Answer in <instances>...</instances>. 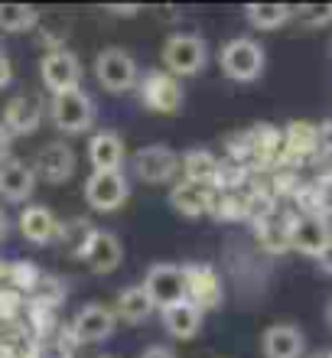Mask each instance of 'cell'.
Returning a JSON list of instances; mask_svg holds the SVG:
<instances>
[{
  "instance_id": "13",
  "label": "cell",
  "mask_w": 332,
  "mask_h": 358,
  "mask_svg": "<svg viewBox=\"0 0 332 358\" xmlns=\"http://www.w3.org/2000/svg\"><path fill=\"white\" fill-rule=\"evenodd\" d=\"M332 238V222L323 215H296L290 225V248L303 257H319L326 241Z\"/></svg>"
},
{
  "instance_id": "27",
  "label": "cell",
  "mask_w": 332,
  "mask_h": 358,
  "mask_svg": "<svg viewBox=\"0 0 332 358\" xmlns=\"http://www.w3.org/2000/svg\"><path fill=\"white\" fill-rule=\"evenodd\" d=\"M209 212L215 218H222V222H241V218H247L245 196L241 192H219V189H212Z\"/></svg>"
},
{
  "instance_id": "17",
  "label": "cell",
  "mask_w": 332,
  "mask_h": 358,
  "mask_svg": "<svg viewBox=\"0 0 332 358\" xmlns=\"http://www.w3.org/2000/svg\"><path fill=\"white\" fill-rule=\"evenodd\" d=\"M261 349H264V358H303L306 339L296 326H290V322H277V326H267L264 329V336H261Z\"/></svg>"
},
{
  "instance_id": "19",
  "label": "cell",
  "mask_w": 332,
  "mask_h": 358,
  "mask_svg": "<svg viewBox=\"0 0 332 358\" xmlns=\"http://www.w3.org/2000/svg\"><path fill=\"white\" fill-rule=\"evenodd\" d=\"M36 186V173L23 160L10 157L7 163H0V196L7 202H27Z\"/></svg>"
},
{
  "instance_id": "30",
  "label": "cell",
  "mask_w": 332,
  "mask_h": 358,
  "mask_svg": "<svg viewBox=\"0 0 332 358\" xmlns=\"http://www.w3.org/2000/svg\"><path fill=\"white\" fill-rule=\"evenodd\" d=\"M319 127V157H332V117H326Z\"/></svg>"
},
{
  "instance_id": "40",
  "label": "cell",
  "mask_w": 332,
  "mask_h": 358,
  "mask_svg": "<svg viewBox=\"0 0 332 358\" xmlns=\"http://www.w3.org/2000/svg\"><path fill=\"white\" fill-rule=\"evenodd\" d=\"M95 358H114V355H95Z\"/></svg>"
},
{
  "instance_id": "34",
  "label": "cell",
  "mask_w": 332,
  "mask_h": 358,
  "mask_svg": "<svg viewBox=\"0 0 332 358\" xmlns=\"http://www.w3.org/2000/svg\"><path fill=\"white\" fill-rule=\"evenodd\" d=\"M140 358H180L170 345H150V349H143Z\"/></svg>"
},
{
  "instance_id": "18",
  "label": "cell",
  "mask_w": 332,
  "mask_h": 358,
  "mask_svg": "<svg viewBox=\"0 0 332 358\" xmlns=\"http://www.w3.org/2000/svg\"><path fill=\"white\" fill-rule=\"evenodd\" d=\"M88 163L95 173H121L124 163V141L117 131H95L88 141Z\"/></svg>"
},
{
  "instance_id": "7",
  "label": "cell",
  "mask_w": 332,
  "mask_h": 358,
  "mask_svg": "<svg viewBox=\"0 0 332 358\" xmlns=\"http://www.w3.org/2000/svg\"><path fill=\"white\" fill-rule=\"evenodd\" d=\"M114 326H117V320H114L111 306H105V303H85L75 313L72 326H68V339H72L75 349L78 345H95V342L111 336Z\"/></svg>"
},
{
  "instance_id": "3",
  "label": "cell",
  "mask_w": 332,
  "mask_h": 358,
  "mask_svg": "<svg viewBox=\"0 0 332 358\" xmlns=\"http://www.w3.org/2000/svg\"><path fill=\"white\" fill-rule=\"evenodd\" d=\"M95 78L101 82V88L111 94H124L137 88V62L127 49L121 46H108L98 52L95 59Z\"/></svg>"
},
{
  "instance_id": "6",
  "label": "cell",
  "mask_w": 332,
  "mask_h": 358,
  "mask_svg": "<svg viewBox=\"0 0 332 358\" xmlns=\"http://www.w3.org/2000/svg\"><path fill=\"white\" fill-rule=\"evenodd\" d=\"M140 287L147 290V296H150L153 310H166L173 303L186 300V273H182L180 264H166V261H163V264H153Z\"/></svg>"
},
{
  "instance_id": "21",
  "label": "cell",
  "mask_w": 332,
  "mask_h": 358,
  "mask_svg": "<svg viewBox=\"0 0 332 358\" xmlns=\"http://www.w3.org/2000/svg\"><path fill=\"white\" fill-rule=\"evenodd\" d=\"M209 202H212V189L209 186H196V182H176L170 189V206L186 218H202L209 212Z\"/></svg>"
},
{
  "instance_id": "15",
  "label": "cell",
  "mask_w": 332,
  "mask_h": 358,
  "mask_svg": "<svg viewBox=\"0 0 332 358\" xmlns=\"http://www.w3.org/2000/svg\"><path fill=\"white\" fill-rule=\"evenodd\" d=\"M59 231H62V222L56 218V212L46 206H27L20 212V235L27 238L29 245L46 248L52 241H59Z\"/></svg>"
},
{
  "instance_id": "41",
  "label": "cell",
  "mask_w": 332,
  "mask_h": 358,
  "mask_svg": "<svg viewBox=\"0 0 332 358\" xmlns=\"http://www.w3.org/2000/svg\"><path fill=\"white\" fill-rule=\"evenodd\" d=\"M329 358H332V352H329Z\"/></svg>"
},
{
  "instance_id": "25",
  "label": "cell",
  "mask_w": 332,
  "mask_h": 358,
  "mask_svg": "<svg viewBox=\"0 0 332 358\" xmlns=\"http://www.w3.org/2000/svg\"><path fill=\"white\" fill-rule=\"evenodd\" d=\"M245 17L254 29H280L284 23L294 20V7H287V3H247Z\"/></svg>"
},
{
  "instance_id": "29",
  "label": "cell",
  "mask_w": 332,
  "mask_h": 358,
  "mask_svg": "<svg viewBox=\"0 0 332 358\" xmlns=\"http://www.w3.org/2000/svg\"><path fill=\"white\" fill-rule=\"evenodd\" d=\"M294 17L303 23V27H329L332 23V3H326V7H316V3H310V7H296L294 10Z\"/></svg>"
},
{
  "instance_id": "32",
  "label": "cell",
  "mask_w": 332,
  "mask_h": 358,
  "mask_svg": "<svg viewBox=\"0 0 332 358\" xmlns=\"http://www.w3.org/2000/svg\"><path fill=\"white\" fill-rule=\"evenodd\" d=\"M10 78H13V62H10V56L0 49V92L10 85Z\"/></svg>"
},
{
  "instance_id": "12",
  "label": "cell",
  "mask_w": 332,
  "mask_h": 358,
  "mask_svg": "<svg viewBox=\"0 0 332 358\" xmlns=\"http://www.w3.org/2000/svg\"><path fill=\"white\" fill-rule=\"evenodd\" d=\"M33 173L46 182H68L75 173V150L66 141L43 143L36 150V160H33Z\"/></svg>"
},
{
  "instance_id": "16",
  "label": "cell",
  "mask_w": 332,
  "mask_h": 358,
  "mask_svg": "<svg viewBox=\"0 0 332 358\" xmlns=\"http://www.w3.org/2000/svg\"><path fill=\"white\" fill-rule=\"evenodd\" d=\"M43 114H46V104L39 101L36 94H17V98H10L7 108H3V127L10 134H33L43 124Z\"/></svg>"
},
{
  "instance_id": "33",
  "label": "cell",
  "mask_w": 332,
  "mask_h": 358,
  "mask_svg": "<svg viewBox=\"0 0 332 358\" xmlns=\"http://www.w3.org/2000/svg\"><path fill=\"white\" fill-rule=\"evenodd\" d=\"M10 150H13V134L0 124V163H7L10 160Z\"/></svg>"
},
{
  "instance_id": "20",
  "label": "cell",
  "mask_w": 332,
  "mask_h": 358,
  "mask_svg": "<svg viewBox=\"0 0 332 358\" xmlns=\"http://www.w3.org/2000/svg\"><path fill=\"white\" fill-rule=\"evenodd\" d=\"M160 316H163V329L170 332L173 339H192V336H199L202 322H205V313L199 306H192L189 300L173 303V306L160 310Z\"/></svg>"
},
{
  "instance_id": "1",
  "label": "cell",
  "mask_w": 332,
  "mask_h": 358,
  "mask_svg": "<svg viewBox=\"0 0 332 358\" xmlns=\"http://www.w3.org/2000/svg\"><path fill=\"white\" fill-rule=\"evenodd\" d=\"M160 59L173 78H189V76H199L202 69H205V62H209V46H205L202 36L173 33V36H166V43H163Z\"/></svg>"
},
{
  "instance_id": "24",
  "label": "cell",
  "mask_w": 332,
  "mask_h": 358,
  "mask_svg": "<svg viewBox=\"0 0 332 358\" xmlns=\"http://www.w3.org/2000/svg\"><path fill=\"white\" fill-rule=\"evenodd\" d=\"M180 170L186 182H196V186H209L215 182V173H219V157L205 147H196L180 160Z\"/></svg>"
},
{
  "instance_id": "8",
  "label": "cell",
  "mask_w": 332,
  "mask_h": 358,
  "mask_svg": "<svg viewBox=\"0 0 332 358\" xmlns=\"http://www.w3.org/2000/svg\"><path fill=\"white\" fill-rule=\"evenodd\" d=\"M137 88H140V101L147 111L176 114L182 108V85L170 72H147L143 78H137Z\"/></svg>"
},
{
  "instance_id": "14",
  "label": "cell",
  "mask_w": 332,
  "mask_h": 358,
  "mask_svg": "<svg viewBox=\"0 0 332 358\" xmlns=\"http://www.w3.org/2000/svg\"><path fill=\"white\" fill-rule=\"evenodd\" d=\"M78 261H85L88 267L95 273H111L121 267L124 261V248H121V238L114 235V231H101V228H95V235L88 238L85 251H82V257Z\"/></svg>"
},
{
  "instance_id": "11",
  "label": "cell",
  "mask_w": 332,
  "mask_h": 358,
  "mask_svg": "<svg viewBox=\"0 0 332 358\" xmlns=\"http://www.w3.org/2000/svg\"><path fill=\"white\" fill-rule=\"evenodd\" d=\"M131 166L143 182H170L176 176V170H180V157L166 143H147V147L133 153Z\"/></svg>"
},
{
  "instance_id": "9",
  "label": "cell",
  "mask_w": 332,
  "mask_h": 358,
  "mask_svg": "<svg viewBox=\"0 0 332 358\" xmlns=\"http://www.w3.org/2000/svg\"><path fill=\"white\" fill-rule=\"evenodd\" d=\"M186 273V300L192 306H199L202 313L215 310L225 300V283H222L219 271L212 264H182Z\"/></svg>"
},
{
  "instance_id": "10",
  "label": "cell",
  "mask_w": 332,
  "mask_h": 358,
  "mask_svg": "<svg viewBox=\"0 0 332 358\" xmlns=\"http://www.w3.org/2000/svg\"><path fill=\"white\" fill-rule=\"evenodd\" d=\"M131 196V186H127V176L124 173H95L85 179V202L95 212H117V208L127 202Z\"/></svg>"
},
{
  "instance_id": "23",
  "label": "cell",
  "mask_w": 332,
  "mask_h": 358,
  "mask_svg": "<svg viewBox=\"0 0 332 358\" xmlns=\"http://www.w3.org/2000/svg\"><path fill=\"white\" fill-rule=\"evenodd\" d=\"M294 218H296V212H284V215L277 212L274 218H267V222L254 225L261 248L270 251V255H284V251H290V225H294Z\"/></svg>"
},
{
  "instance_id": "37",
  "label": "cell",
  "mask_w": 332,
  "mask_h": 358,
  "mask_svg": "<svg viewBox=\"0 0 332 358\" xmlns=\"http://www.w3.org/2000/svg\"><path fill=\"white\" fill-rule=\"evenodd\" d=\"M7 231H10V222H7V215L0 212V245L7 241Z\"/></svg>"
},
{
  "instance_id": "22",
  "label": "cell",
  "mask_w": 332,
  "mask_h": 358,
  "mask_svg": "<svg viewBox=\"0 0 332 358\" xmlns=\"http://www.w3.org/2000/svg\"><path fill=\"white\" fill-rule=\"evenodd\" d=\"M111 310H114V320L137 326V322L150 320L153 303H150V296H147V290H143L140 283H133V287H124V290L117 293V300H114Z\"/></svg>"
},
{
  "instance_id": "36",
  "label": "cell",
  "mask_w": 332,
  "mask_h": 358,
  "mask_svg": "<svg viewBox=\"0 0 332 358\" xmlns=\"http://www.w3.org/2000/svg\"><path fill=\"white\" fill-rule=\"evenodd\" d=\"M108 13H117V17H133V13H140V7H133V3H127V7L111 3V7H108Z\"/></svg>"
},
{
  "instance_id": "28",
  "label": "cell",
  "mask_w": 332,
  "mask_h": 358,
  "mask_svg": "<svg viewBox=\"0 0 332 358\" xmlns=\"http://www.w3.org/2000/svg\"><path fill=\"white\" fill-rule=\"evenodd\" d=\"M10 280L17 283V293L23 290V293H33L36 290V283H39V267L33 264V261H17V264H10Z\"/></svg>"
},
{
  "instance_id": "4",
  "label": "cell",
  "mask_w": 332,
  "mask_h": 358,
  "mask_svg": "<svg viewBox=\"0 0 332 358\" xmlns=\"http://www.w3.org/2000/svg\"><path fill=\"white\" fill-rule=\"evenodd\" d=\"M49 117H52V124H56L62 134H85L88 127L95 124V101H92L82 88L52 94Z\"/></svg>"
},
{
  "instance_id": "31",
  "label": "cell",
  "mask_w": 332,
  "mask_h": 358,
  "mask_svg": "<svg viewBox=\"0 0 332 358\" xmlns=\"http://www.w3.org/2000/svg\"><path fill=\"white\" fill-rule=\"evenodd\" d=\"M20 306L17 290H0V316H13V310Z\"/></svg>"
},
{
  "instance_id": "38",
  "label": "cell",
  "mask_w": 332,
  "mask_h": 358,
  "mask_svg": "<svg viewBox=\"0 0 332 358\" xmlns=\"http://www.w3.org/2000/svg\"><path fill=\"white\" fill-rule=\"evenodd\" d=\"M306 358H329V352H313V355H306Z\"/></svg>"
},
{
  "instance_id": "5",
  "label": "cell",
  "mask_w": 332,
  "mask_h": 358,
  "mask_svg": "<svg viewBox=\"0 0 332 358\" xmlns=\"http://www.w3.org/2000/svg\"><path fill=\"white\" fill-rule=\"evenodd\" d=\"M39 76H43V85L52 94L75 92L82 85V62L68 49H46L43 59H39Z\"/></svg>"
},
{
  "instance_id": "39",
  "label": "cell",
  "mask_w": 332,
  "mask_h": 358,
  "mask_svg": "<svg viewBox=\"0 0 332 358\" xmlns=\"http://www.w3.org/2000/svg\"><path fill=\"white\" fill-rule=\"evenodd\" d=\"M326 320H329V326H332V303L326 306Z\"/></svg>"
},
{
  "instance_id": "26",
  "label": "cell",
  "mask_w": 332,
  "mask_h": 358,
  "mask_svg": "<svg viewBox=\"0 0 332 358\" xmlns=\"http://www.w3.org/2000/svg\"><path fill=\"white\" fill-rule=\"evenodd\" d=\"M39 23L36 7L27 3H0V29L3 33H27Z\"/></svg>"
},
{
  "instance_id": "2",
  "label": "cell",
  "mask_w": 332,
  "mask_h": 358,
  "mask_svg": "<svg viewBox=\"0 0 332 358\" xmlns=\"http://www.w3.org/2000/svg\"><path fill=\"white\" fill-rule=\"evenodd\" d=\"M219 62L228 78H235V82H254L264 72V46L247 36L228 39L219 52Z\"/></svg>"
},
{
  "instance_id": "35",
  "label": "cell",
  "mask_w": 332,
  "mask_h": 358,
  "mask_svg": "<svg viewBox=\"0 0 332 358\" xmlns=\"http://www.w3.org/2000/svg\"><path fill=\"white\" fill-rule=\"evenodd\" d=\"M316 261H319V271L329 273V277H332V238L326 241V248L319 251V257H316Z\"/></svg>"
}]
</instances>
